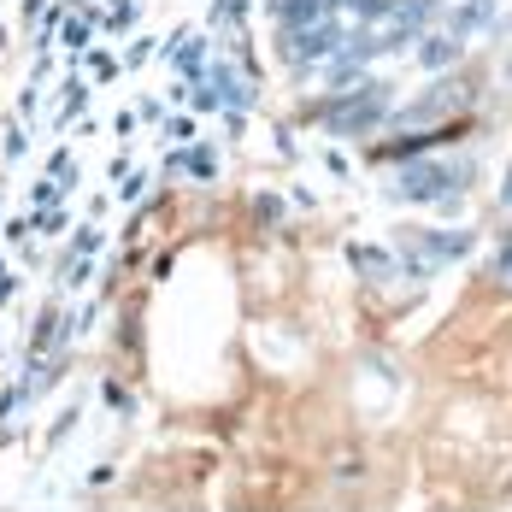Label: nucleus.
<instances>
[{
    "label": "nucleus",
    "instance_id": "obj_12",
    "mask_svg": "<svg viewBox=\"0 0 512 512\" xmlns=\"http://www.w3.org/2000/svg\"><path fill=\"white\" fill-rule=\"evenodd\" d=\"M89 30H95V18H71L65 24V48H89Z\"/></svg>",
    "mask_w": 512,
    "mask_h": 512
},
{
    "label": "nucleus",
    "instance_id": "obj_2",
    "mask_svg": "<svg viewBox=\"0 0 512 512\" xmlns=\"http://www.w3.org/2000/svg\"><path fill=\"white\" fill-rule=\"evenodd\" d=\"M471 183V165L454 159V165H442V159H407V171L395 177V201H460V189Z\"/></svg>",
    "mask_w": 512,
    "mask_h": 512
},
{
    "label": "nucleus",
    "instance_id": "obj_6",
    "mask_svg": "<svg viewBox=\"0 0 512 512\" xmlns=\"http://www.w3.org/2000/svg\"><path fill=\"white\" fill-rule=\"evenodd\" d=\"M342 0H265V12L277 24H312V18H330Z\"/></svg>",
    "mask_w": 512,
    "mask_h": 512
},
{
    "label": "nucleus",
    "instance_id": "obj_8",
    "mask_svg": "<svg viewBox=\"0 0 512 512\" xmlns=\"http://www.w3.org/2000/svg\"><path fill=\"white\" fill-rule=\"evenodd\" d=\"M165 171H171V177H177V171H189V177H212V171H218V154H212V142H195V148H183V154H171L165 159Z\"/></svg>",
    "mask_w": 512,
    "mask_h": 512
},
{
    "label": "nucleus",
    "instance_id": "obj_1",
    "mask_svg": "<svg viewBox=\"0 0 512 512\" xmlns=\"http://www.w3.org/2000/svg\"><path fill=\"white\" fill-rule=\"evenodd\" d=\"M312 118H318L330 136H365V130H377L383 118H395V112H389V83H348L342 95L318 101Z\"/></svg>",
    "mask_w": 512,
    "mask_h": 512
},
{
    "label": "nucleus",
    "instance_id": "obj_15",
    "mask_svg": "<svg viewBox=\"0 0 512 512\" xmlns=\"http://www.w3.org/2000/svg\"><path fill=\"white\" fill-rule=\"evenodd\" d=\"M18 154H24V130L12 124V130H6V159H18Z\"/></svg>",
    "mask_w": 512,
    "mask_h": 512
},
{
    "label": "nucleus",
    "instance_id": "obj_5",
    "mask_svg": "<svg viewBox=\"0 0 512 512\" xmlns=\"http://www.w3.org/2000/svg\"><path fill=\"white\" fill-rule=\"evenodd\" d=\"M471 101V89H465L460 77H448V83H436L430 95H418L407 112H395V124H424V118H442V112H454V106Z\"/></svg>",
    "mask_w": 512,
    "mask_h": 512
},
{
    "label": "nucleus",
    "instance_id": "obj_7",
    "mask_svg": "<svg viewBox=\"0 0 512 512\" xmlns=\"http://www.w3.org/2000/svg\"><path fill=\"white\" fill-rule=\"evenodd\" d=\"M165 59H171L189 83H201V77H206V42H201V36H171Z\"/></svg>",
    "mask_w": 512,
    "mask_h": 512
},
{
    "label": "nucleus",
    "instance_id": "obj_9",
    "mask_svg": "<svg viewBox=\"0 0 512 512\" xmlns=\"http://www.w3.org/2000/svg\"><path fill=\"white\" fill-rule=\"evenodd\" d=\"M460 42H465V36H454V30H448V36H430V42H418V65H424V71H442V65H454V59H460Z\"/></svg>",
    "mask_w": 512,
    "mask_h": 512
},
{
    "label": "nucleus",
    "instance_id": "obj_13",
    "mask_svg": "<svg viewBox=\"0 0 512 512\" xmlns=\"http://www.w3.org/2000/svg\"><path fill=\"white\" fill-rule=\"evenodd\" d=\"M101 242H106L101 230H95V224H83V230H77V242H71V254H95Z\"/></svg>",
    "mask_w": 512,
    "mask_h": 512
},
{
    "label": "nucleus",
    "instance_id": "obj_3",
    "mask_svg": "<svg viewBox=\"0 0 512 512\" xmlns=\"http://www.w3.org/2000/svg\"><path fill=\"white\" fill-rule=\"evenodd\" d=\"M283 59L289 65H318V59H336V53L348 48V36H342V24H336V12L330 18H312V24H283Z\"/></svg>",
    "mask_w": 512,
    "mask_h": 512
},
{
    "label": "nucleus",
    "instance_id": "obj_16",
    "mask_svg": "<svg viewBox=\"0 0 512 512\" xmlns=\"http://www.w3.org/2000/svg\"><path fill=\"white\" fill-rule=\"evenodd\" d=\"M259 218H283V201L277 195H259Z\"/></svg>",
    "mask_w": 512,
    "mask_h": 512
},
{
    "label": "nucleus",
    "instance_id": "obj_4",
    "mask_svg": "<svg viewBox=\"0 0 512 512\" xmlns=\"http://www.w3.org/2000/svg\"><path fill=\"white\" fill-rule=\"evenodd\" d=\"M412 248H401V265L407 271H430V265H448V259L471 254V236H454V230H424V236H407Z\"/></svg>",
    "mask_w": 512,
    "mask_h": 512
},
{
    "label": "nucleus",
    "instance_id": "obj_14",
    "mask_svg": "<svg viewBox=\"0 0 512 512\" xmlns=\"http://www.w3.org/2000/svg\"><path fill=\"white\" fill-rule=\"evenodd\" d=\"M53 177H59V183H71V177H77V159L65 154V148L53 154Z\"/></svg>",
    "mask_w": 512,
    "mask_h": 512
},
{
    "label": "nucleus",
    "instance_id": "obj_10",
    "mask_svg": "<svg viewBox=\"0 0 512 512\" xmlns=\"http://www.w3.org/2000/svg\"><path fill=\"white\" fill-rule=\"evenodd\" d=\"M348 259H354L365 277H389V265H395V259L383 254V248H348Z\"/></svg>",
    "mask_w": 512,
    "mask_h": 512
},
{
    "label": "nucleus",
    "instance_id": "obj_11",
    "mask_svg": "<svg viewBox=\"0 0 512 512\" xmlns=\"http://www.w3.org/2000/svg\"><path fill=\"white\" fill-rule=\"evenodd\" d=\"M354 18H365V24H377V18H389L395 12V0H342Z\"/></svg>",
    "mask_w": 512,
    "mask_h": 512
}]
</instances>
